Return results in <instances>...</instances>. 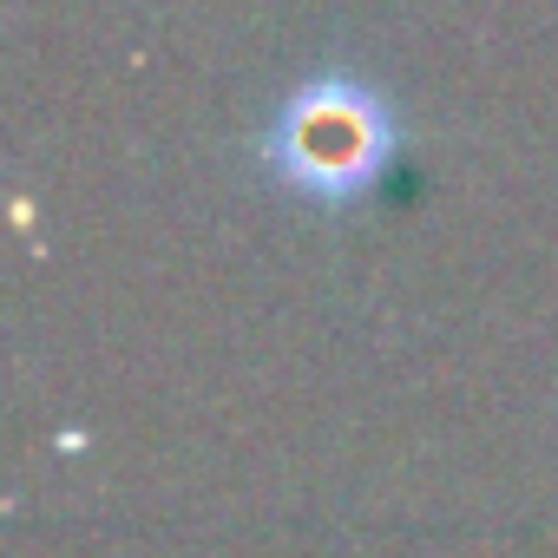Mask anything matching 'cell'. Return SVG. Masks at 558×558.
<instances>
[{"instance_id":"cell-1","label":"cell","mask_w":558,"mask_h":558,"mask_svg":"<svg viewBox=\"0 0 558 558\" xmlns=\"http://www.w3.org/2000/svg\"><path fill=\"white\" fill-rule=\"evenodd\" d=\"M401 151L388 99L355 73H316L276 106L263 132V171L316 210L362 204Z\"/></svg>"}]
</instances>
